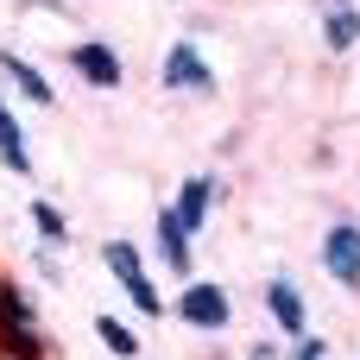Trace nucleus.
<instances>
[{
    "mask_svg": "<svg viewBox=\"0 0 360 360\" xmlns=\"http://www.w3.org/2000/svg\"><path fill=\"white\" fill-rule=\"evenodd\" d=\"M171 316L190 323L196 335H221V329L234 323V297H228V285H215V278H184V291L171 297Z\"/></svg>",
    "mask_w": 360,
    "mask_h": 360,
    "instance_id": "2",
    "label": "nucleus"
},
{
    "mask_svg": "<svg viewBox=\"0 0 360 360\" xmlns=\"http://www.w3.org/2000/svg\"><path fill=\"white\" fill-rule=\"evenodd\" d=\"M70 70H76L89 89H101V95L127 82V63H120V51H114L108 38H76V44H70Z\"/></svg>",
    "mask_w": 360,
    "mask_h": 360,
    "instance_id": "4",
    "label": "nucleus"
},
{
    "mask_svg": "<svg viewBox=\"0 0 360 360\" xmlns=\"http://www.w3.org/2000/svg\"><path fill=\"white\" fill-rule=\"evenodd\" d=\"M316 259H323V272H329L342 291H360V221H335V228L323 234Z\"/></svg>",
    "mask_w": 360,
    "mask_h": 360,
    "instance_id": "6",
    "label": "nucleus"
},
{
    "mask_svg": "<svg viewBox=\"0 0 360 360\" xmlns=\"http://www.w3.org/2000/svg\"><path fill=\"white\" fill-rule=\"evenodd\" d=\"M0 76H6V89H13L19 101H32V108H51V101H57L51 76H44L32 57H19V51H0Z\"/></svg>",
    "mask_w": 360,
    "mask_h": 360,
    "instance_id": "8",
    "label": "nucleus"
},
{
    "mask_svg": "<svg viewBox=\"0 0 360 360\" xmlns=\"http://www.w3.org/2000/svg\"><path fill=\"white\" fill-rule=\"evenodd\" d=\"M25 329H44V323H38V297H32L19 278L0 272V335H25Z\"/></svg>",
    "mask_w": 360,
    "mask_h": 360,
    "instance_id": "10",
    "label": "nucleus"
},
{
    "mask_svg": "<svg viewBox=\"0 0 360 360\" xmlns=\"http://www.w3.org/2000/svg\"><path fill=\"white\" fill-rule=\"evenodd\" d=\"M158 82H165L171 95H215V70H209V57L196 51V38H177V44L165 51Z\"/></svg>",
    "mask_w": 360,
    "mask_h": 360,
    "instance_id": "3",
    "label": "nucleus"
},
{
    "mask_svg": "<svg viewBox=\"0 0 360 360\" xmlns=\"http://www.w3.org/2000/svg\"><path fill=\"white\" fill-rule=\"evenodd\" d=\"M247 360H285V342H253Z\"/></svg>",
    "mask_w": 360,
    "mask_h": 360,
    "instance_id": "17",
    "label": "nucleus"
},
{
    "mask_svg": "<svg viewBox=\"0 0 360 360\" xmlns=\"http://www.w3.org/2000/svg\"><path fill=\"white\" fill-rule=\"evenodd\" d=\"M215 202H221V184L196 171V177H184V190H177V202H171V209H177V221H184L190 234H202V228H209V215H215Z\"/></svg>",
    "mask_w": 360,
    "mask_h": 360,
    "instance_id": "9",
    "label": "nucleus"
},
{
    "mask_svg": "<svg viewBox=\"0 0 360 360\" xmlns=\"http://www.w3.org/2000/svg\"><path fill=\"white\" fill-rule=\"evenodd\" d=\"M259 304H266V316L278 323V335H285V342L310 329V304H304V291H297L291 278H266V291H259Z\"/></svg>",
    "mask_w": 360,
    "mask_h": 360,
    "instance_id": "7",
    "label": "nucleus"
},
{
    "mask_svg": "<svg viewBox=\"0 0 360 360\" xmlns=\"http://www.w3.org/2000/svg\"><path fill=\"white\" fill-rule=\"evenodd\" d=\"M32 272H38L44 285H57V278H63V266H57V253H51V247H38V253H32Z\"/></svg>",
    "mask_w": 360,
    "mask_h": 360,
    "instance_id": "16",
    "label": "nucleus"
},
{
    "mask_svg": "<svg viewBox=\"0 0 360 360\" xmlns=\"http://www.w3.org/2000/svg\"><path fill=\"white\" fill-rule=\"evenodd\" d=\"M323 44L348 57L360 44V0H323Z\"/></svg>",
    "mask_w": 360,
    "mask_h": 360,
    "instance_id": "11",
    "label": "nucleus"
},
{
    "mask_svg": "<svg viewBox=\"0 0 360 360\" xmlns=\"http://www.w3.org/2000/svg\"><path fill=\"white\" fill-rule=\"evenodd\" d=\"M0 165H6L13 177H32V146H25V127H19V114L6 108V95H0Z\"/></svg>",
    "mask_w": 360,
    "mask_h": 360,
    "instance_id": "12",
    "label": "nucleus"
},
{
    "mask_svg": "<svg viewBox=\"0 0 360 360\" xmlns=\"http://www.w3.org/2000/svg\"><path fill=\"white\" fill-rule=\"evenodd\" d=\"M285 360H329V342H323L316 329H304V335L285 342Z\"/></svg>",
    "mask_w": 360,
    "mask_h": 360,
    "instance_id": "15",
    "label": "nucleus"
},
{
    "mask_svg": "<svg viewBox=\"0 0 360 360\" xmlns=\"http://www.w3.org/2000/svg\"><path fill=\"white\" fill-rule=\"evenodd\" d=\"M152 247H158V266H165V272L196 278V234L177 221V209H171V202H165V209H158V221H152Z\"/></svg>",
    "mask_w": 360,
    "mask_h": 360,
    "instance_id": "5",
    "label": "nucleus"
},
{
    "mask_svg": "<svg viewBox=\"0 0 360 360\" xmlns=\"http://www.w3.org/2000/svg\"><path fill=\"white\" fill-rule=\"evenodd\" d=\"M101 266H108V278L127 291V304H133L139 316H165V310H171V297H158V285H152V272H146V253H139L133 240H108V247H101Z\"/></svg>",
    "mask_w": 360,
    "mask_h": 360,
    "instance_id": "1",
    "label": "nucleus"
},
{
    "mask_svg": "<svg viewBox=\"0 0 360 360\" xmlns=\"http://www.w3.org/2000/svg\"><path fill=\"white\" fill-rule=\"evenodd\" d=\"M25 215H32V234H38L44 247H63V240H70V221H63V209H57V202L32 196V209H25Z\"/></svg>",
    "mask_w": 360,
    "mask_h": 360,
    "instance_id": "14",
    "label": "nucleus"
},
{
    "mask_svg": "<svg viewBox=\"0 0 360 360\" xmlns=\"http://www.w3.org/2000/svg\"><path fill=\"white\" fill-rule=\"evenodd\" d=\"M95 335H101V348H108L114 360H139V354H146V348H139V335H133L114 310H101V316H95Z\"/></svg>",
    "mask_w": 360,
    "mask_h": 360,
    "instance_id": "13",
    "label": "nucleus"
}]
</instances>
